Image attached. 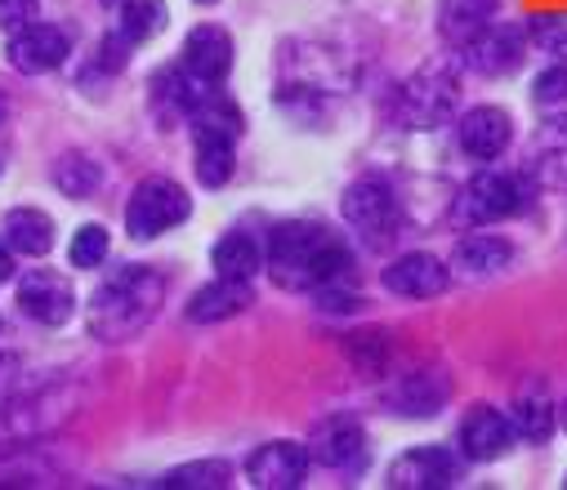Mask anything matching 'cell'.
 Wrapping results in <instances>:
<instances>
[{
	"mask_svg": "<svg viewBox=\"0 0 567 490\" xmlns=\"http://www.w3.org/2000/svg\"><path fill=\"white\" fill-rule=\"evenodd\" d=\"M527 170L540 188L567 192V112H549L532 134V160Z\"/></svg>",
	"mask_w": 567,
	"mask_h": 490,
	"instance_id": "18",
	"label": "cell"
},
{
	"mask_svg": "<svg viewBox=\"0 0 567 490\" xmlns=\"http://www.w3.org/2000/svg\"><path fill=\"white\" fill-rule=\"evenodd\" d=\"M228 481H233V468L224 459H197V463L171 468L157 486H171V490H224Z\"/></svg>",
	"mask_w": 567,
	"mask_h": 490,
	"instance_id": "29",
	"label": "cell"
},
{
	"mask_svg": "<svg viewBox=\"0 0 567 490\" xmlns=\"http://www.w3.org/2000/svg\"><path fill=\"white\" fill-rule=\"evenodd\" d=\"M14 268H19V263H14V250H10V241H6V237H0V281H10V277H14Z\"/></svg>",
	"mask_w": 567,
	"mask_h": 490,
	"instance_id": "34",
	"label": "cell"
},
{
	"mask_svg": "<svg viewBox=\"0 0 567 490\" xmlns=\"http://www.w3.org/2000/svg\"><path fill=\"white\" fill-rule=\"evenodd\" d=\"M68 415H76V393L72 388H45L37 397L0 406V446H23L45 432H54Z\"/></svg>",
	"mask_w": 567,
	"mask_h": 490,
	"instance_id": "7",
	"label": "cell"
},
{
	"mask_svg": "<svg viewBox=\"0 0 567 490\" xmlns=\"http://www.w3.org/2000/svg\"><path fill=\"white\" fill-rule=\"evenodd\" d=\"M19 312L32 316L37 325H68L76 312V290L63 272L54 268H32L19 281Z\"/></svg>",
	"mask_w": 567,
	"mask_h": 490,
	"instance_id": "14",
	"label": "cell"
},
{
	"mask_svg": "<svg viewBox=\"0 0 567 490\" xmlns=\"http://www.w3.org/2000/svg\"><path fill=\"white\" fill-rule=\"evenodd\" d=\"M384 290L398 294V299H439L447 285H452V268L443 259H434L430 250H411V254H398L389 268H384Z\"/></svg>",
	"mask_w": 567,
	"mask_h": 490,
	"instance_id": "16",
	"label": "cell"
},
{
	"mask_svg": "<svg viewBox=\"0 0 567 490\" xmlns=\"http://www.w3.org/2000/svg\"><path fill=\"white\" fill-rule=\"evenodd\" d=\"M166 28V0H121L116 6V37L138 50V45H148L157 32Z\"/></svg>",
	"mask_w": 567,
	"mask_h": 490,
	"instance_id": "26",
	"label": "cell"
},
{
	"mask_svg": "<svg viewBox=\"0 0 567 490\" xmlns=\"http://www.w3.org/2000/svg\"><path fill=\"white\" fill-rule=\"evenodd\" d=\"M505 415H509V424H514V437H523V441H532V446H545V441L554 437V424H558V406H554V397H549L540 384L523 388Z\"/></svg>",
	"mask_w": 567,
	"mask_h": 490,
	"instance_id": "24",
	"label": "cell"
},
{
	"mask_svg": "<svg viewBox=\"0 0 567 490\" xmlns=\"http://www.w3.org/2000/svg\"><path fill=\"white\" fill-rule=\"evenodd\" d=\"M452 402V379L443 371H411L384 388V406L402 419H434Z\"/></svg>",
	"mask_w": 567,
	"mask_h": 490,
	"instance_id": "17",
	"label": "cell"
},
{
	"mask_svg": "<svg viewBox=\"0 0 567 490\" xmlns=\"http://www.w3.org/2000/svg\"><path fill=\"white\" fill-rule=\"evenodd\" d=\"M563 486H567V477H563Z\"/></svg>",
	"mask_w": 567,
	"mask_h": 490,
	"instance_id": "39",
	"label": "cell"
},
{
	"mask_svg": "<svg viewBox=\"0 0 567 490\" xmlns=\"http://www.w3.org/2000/svg\"><path fill=\"white\" fill-rule=\"evenodd\" d=\"M514 263V246L505 237H492V232H470L456 241L452 250V268L470 281H487V277H501L505 268Z\"/></svg>",
	"mask_w": 567,
	"mask_h": 490,
	"instance_id": "21",
	"label": "cell"
},
{
	"mask_svg": "<svg viewBox=\"0 0 567 490\" xmlns=\"http://www.w3.org/2000/svg\"><path fill=\"white\" fill-rule=\"evenodd\" d=\"M514 441L518 437H514L509 415L487 406V402L470 406L461 428H456V450L465 455V463H496V459H505L514 450Z\"/></svg>",
	"mask_w": 567,
	"mask_h": 490,
	"instance_id": "10",
	"label": "cell"
},
{
	"mask_svg": "<svg viewBox=\"0 0 567 490\" xmlns=\"http://www.w3.org/2000/svg\"><path fill=\"white\" fill-rule=\"evenodd\" d=\"M188 215H193V197L175 179L153 175L144 184H134V192L125 201V232L134 241H157L171 228L188 223Z\"/></svg>",
	"mask_w": 567,
	"mask_h": 490,
	"instance_id": "6",
	"label": "cell"
},
{
	"mask_svg": "<svg viewBox=\"0 0 567 490\" xmlns=\"http://www.w3.org/2000/svg\"><path fill=\"white\" fill-rule=\"evenodd\" d=\"M68 54H72V37L63 28H54V23H41V19L19 28V32H10V45H6L10 67L23 72V76H45V72L63 67Z\"/></svg>",
	"mask_w": 567,
	"mask_h": 490,
	"instance_id": "11",
	"label": "cell"
},
{
	"mask_svg": "<svg viewBox=\"0 0 567 490\" xmlns=\"http://www.w3.org/2000/svg\"><path fill=\"white\" fill-rule=\"evenodd\" d=\"M41 19V6L37 0H0V32H19L28 23Z\"/></svg>",
	"mask_w": 567,
	"mask_h": 490,
	"instance_id": "33",
	"label": "cell"
},
{
	"mask_svg": "<svg viewBox=\"0 0 567 490\" xmlns=\"http://www.w3.org/2000/svg\"><path fill=\"white\" fill-rule=\"evenodd\" d=\"M0 237L10 241L14 254H28V259H45L54 250V219L37 206H14L0 223Z\"/></svg>",
	"mask_w": 567,
	"mask_h": 490,
	"instance_id": "22",
	"label": "cell"
},
{
	"mask_svg": "<svg viewBox=\"0 0 567 490\" xmlns=\"http://www.w3.org/2000/svg\"><path fill=\"white\" fill-rule=\"evenodd\" d=\"M501 0H439V37L447 45H470L487 23H496Z\"/></svg>",
	"mask_w": 567,
	"mask_h": 490,
	"instance_id": "23",
	"label": "cell"
},
{
	"mask_svg": "<svg viewBox=\"0 0 567 490\" xmlns=\"http://www.w3.org/2000/svg\"><path fill=\"white\" fill-rule=\"evenodd\" d=\"M250 303H255V285H250V281L215 277V281H206L202 290H193V299H188L184 316H188L193 325H219V321L241 316Z\"/></svg>",
	"mask_w": 567,
	"mask_h": 490,
	"instance_id": "20",
	"label": "cell"
},
{
	"mask_svg": "<svg viewBox=\"0 0 567 490\" xmlns=\"http://www.w3.org/2000/svg\"><path fill=\"white\" fill-rule=\"evenodd\" d=\"M558 419H563V428H567V406H563V410H558Z\"/></svg>",
	"mask_w": 567,
	"mask_h": 490,
	"instance_id": "37",
	"label": "cell"
},
{
	"mask_svg": "<svg viewBox=\"0 0 567 490\" xmlns=\"http://www.w3.org/2000/svg\"><path fill=\"white\" fill-rule=\"evenodd\" d=\"M107 250H112V237H107V228H103V223H81V228L72 232V246H68V263H72V268H81V272H90V268L107 263Z\"/></svg>",
	"mask_w": 567,
	"mask_h": 490,
	"instance_id": "30",
	"label": "cell"
},
{
	"mask_svg": "<svg viewBox=\"0 0 567 490\" xmlns=\"http://www.w3.org/2000/svg\"><path fill=\"white\" fill-rule=\"evenodd\" d=\"M514 143V116L496 103H478L470 107L465 116H456V147L470 156V160H501Z\"/></svg>",
	"mask_w": 567,
	"mask_h": 490,
	"instance_id": "12",
	"label": "cell"
},
{
	"mask_svg": "<svg viewBox=\"0 0 567 490\" xmlns=\"http://www.w3.org/2000/svg\"><path fill=\"white\" fill-rule=\"evenodd\" d=\"M465 477V455L452 446H415L389 463L393 490H452Z\"/></svg>",
	"mask_w": 567,
	"mask_h": 490,
	"instance_id": "8",
	"label": "cell"
},
{
	"mask_svg": "<svg viewBox=\"0 0 567 490\" xmlns=\"http://www.w3.org/2000/svg\"><path fill=\"white\" fill-rule=\"evenodd\" d=\"M197 6H219V0H197Z\"/></svg>",
	"mask_w": 567,
	"mask_h": 490,
	"instance_id": "38",
	"label": "cell"
},
{
	"mask_svg": "<svg viewBox=\"0 0 567 490\" xmlns=\"http://www.w3.org/2000/svg\"><path fill=\"white\" fill-rule=\"evenodd\" d=\"M532 103L545 107V112L567 107V63H554V67H545V72L532 81Z\"/></svg>",
	"mask_w": 567,
	"mask_h": 490,
	"instance_id": "32",
	"label": "cell"
},
{
	"mask_svg": "<svg viewBox=\"0 0 567 490\" xmlns=\"http://www.w3.org/2000/svg\"><path fill=\"white\" fill-rule=\"evenodd\" d=\"M0 125H6V98H0Z\"/></svg>",
	"mask_w": 567,
	"mask_h": 490,
	"instance_id": "35",
	"label": "cell"
},
{
	"mask_svg": "<svg viewBox=\"0 0 567 490\" xmlns=\"http://www.w3.org/2000/svg\"><path fill=\"white\" fill-rule=\"evenodd\" d=\"M103 184V170H99V160H90L85 152H68L54 160V188L68 197V201H85L94 197Z\"/></svg>",
	"mask_w": 567,
	"mask_h": 490,
	"instance_id": "28",
	"label": "cell"
},
{
	"mask_svg": "<svg viewBox=\"0 0 567 490\" xmlns=\"http://www.w3.org/2000/svg\"><path fill=\"white\" fill-rule=\"evenodd\" d=\"M184 72H193L202 85H224L233 72V37L219 23H202L184 37V54H179Z\"/></svg>",
	"mask_w": 567,
	"mask_h": 490,
	"instance_id": "19",
	"label": "cell"
},
{
	"mask_svg": "<svg viewBox=\"0 0 567 490\" xmlns=\"http://www.w3.org/2000/svg\"><path fill=\"white\" fill-rule=\"evenodd\" d=\"M193 170L202 188H224L237 170V143L228 138H193Z\"/></svg>",
	"mask_w": 567,
	"mask_h": 490,
	"instance_id": "27",
	"label": "cell"
},
{
	"mask_svg": "<svg viewBox=\"0 0 567 490\" xmlns=\"http://www.w3.org/2000/svg\"><path fill=\"white\" fill-rule=\"evenodd\" d=\"M264 268L281 290H318L336 277H353V254L340 232L313 219H287L277 223L264 250Z\"/></svg>",
	"mask_w": 567,
	"mask_h": 490,
	"instance_id": "1",
	"label": "cell"
},
{
	"mask_svg": "<svg viewBox=\"0 0 567 490\" xmlns=\"http://www.w3.org/2000/svg\"><path fill=\"white\" fill-rule=\"evenodd\" d=\"M162 303H166V277L148 263H125L94 290L85 325L99 344H130L157 321Z\"/></svg>",
	"mask_w": 567,
	"mask_h": 490,
	"instance_id": "2",
	"label": "cell"
},
{
	"mask_svg": "<svg viewBox=\"0 0 567 490\" xmlns=\"http://www.w3.org/2000/svg\"><path fill=\"white\" fill-rule=\"evenodd\" d=\"M527 41H536L554 63H567V14H532Z\"/></svg>",
	"mask_w": 567,
	"mask_h": 490,
	"instance_id": "31",
	"label": "cell"
},
{
	"mask_svg": "<svg viewBox=\"0 0 567 490\" xmlns=\"http://www.w3.org/2000/svg\"><path fill=\"white\" fill-rule=\"evenodd\" d=\"M309 455H313V463L336 468V472L362 468V459H367V428H362V419L349 415V410L327 415L313 428V437H309Z\"/></svg>",
	"mask_w": 567,
	"mask_h": 490,
	"instance_id": "13",
	"label": "cell"
},
{
	"mask_svg": "<svg viewBox=\"0 0 567 490\" xmlns=\"http://www.w3.org/2000/svg\"><path fill=\"white\" fill-rule=\"evenodd\" d=\"M103 6H107V10H116V6H121V0H103Z\"/></svg>",
	"mask_w": 567,
	"mask_h": 490,
	"instance_id": "36",
	"label": "cell"
},
{
	"mask_svg": "<svg viewBox=\"0 0 567 490\" xmlns=\"http://www.w3.org/2000/svg\"><path fill=\"white\" fill-rule=\"evenodd\" d=\"M309 446L300 441H264L250 459H246V477L255 490H300L309 477Z\"/></svg>",
	"mask_w": 567,
	"mask_h": 490,
	"instance_id": "15",
	"label": "cell"
},
{
	"mask_svg": "<svg viewBox=\"0 0 567 490\" xmlns=\"http://www.w3.org/2000/svg\"><path fill=\"white\" fill-rule=\"evenodd\" d=\"M532 170L527 175H514V170H483L465 184V192L456 197V210L452 219L465 223V228H487V223H501V219H514L532 206Z\"/></svg>",
	"mask_w": 567,
	"mask_h": 490,
	"instance_id": "3",
	"label": "cell"
},
{
	"mask_svg": "<svg viewBox=\"0 0 567 490\" xmlns=\"http://www.w3.org/2000/svg\"><path fill=\"white\" fill-rule=\"evenodd\" d=\"M210 268L215 277H233V281H255L264 268V250L250 232H224L210 246Z\"/></svg>",
	"mask_w": 567,
	"mask_h": 490,
	"instance_id": "25",
	"label": "cell"
},
{
	"mask_svg": "<svg viewBox=\"0 0 567 490\" xmlns=\"http://www.w3.org/2000/svg\"><path fill=\"white\" fill-rule=\"evenodd\" d=\"M461 112V85L447 67H420L398 85L393 116L402 129H443Z\"/></svg>",
	"mask_w": 567,
	"mask_h": 490,
	"instance_id": "4",
	"label": "cell"
},
{
	"mask_svg": "<svg viewBox=\"0 0 567 490\" xmlns=\"http://www.w3.org/2000/svg\"><path fill=\"white\" fill-rule=\"evenodd\" d=\"M340 215L349 223V232L367 246V250H389L402 237V210L389 184L380 179H358L344 188L340 197Z\"/></svg>",
	"mask_w": 567,
	"mask_h": 490,
	"instance_id": "5",
	"label": "cell"
},
{
	"mask_svg": "<svg viewBox=\"0 0 567 490\" xmlns=\"http://www.w3.org/2000/svg\"><path fill=\"white\" fill-rule=\"evenodd\" d=\"M523 59H527V28L523 23H487L470 45H461V63L487 81L514 76L523 67Z\"/></svg>",
	"mask_w": 567,
	"mask_h": 490,
	"instance_id": "9",
	"label": "cell"
}]
</instances>
